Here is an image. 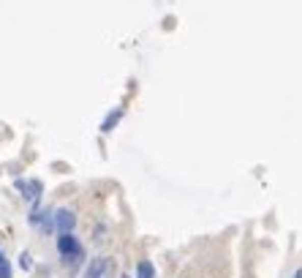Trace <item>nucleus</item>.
I'll use <instances>...</instances> for the list:
<instances>
[{
    "instance_id": "f257e3e1",
    "label": "nucleus",
    "mask_w": 302,
    "mask_h": 278,
    "mask_svg": "<svg viewBox=\"0 0 302 278\" xmlns=\"http://www.w3.org/2000/svg\"><path fill=\"white\" fill-rule=\"evenodd\" d=\"M58 254L63 259V265L79 270L85 265V248L79 245V237L74 232H66V235H58Z\"/></svg>"
},
{
    "instance_id": "f03ea898",
    "label": "nucleus",
    "mask_w": 302,
    "mask_h": 278,
    "mask_svg": "<svg viewBox=\"0 0 302 278\" xmlns=\"http://www.w3.org/2000/svg\"><path fill=\"white\" fill-rule=\"evenodd\" d=\"M52 226H54V232H58V235L74 232V226H76V213L71 210V208H58V210H54V216H52Z\"/></svg>"
},
{
    "instance_id": "7ed1b4c3",
    "label": "nucleus",
    "mask_w": 302,
    "mask_h": 278,
    "mask_svg": "<svg viewBox=\"0 0 302 278\" xmlns=\"http://www.w3.org/2000/svg\"><path fill=\"white\" fill-rule=\"evenodd\" d=\"M14 186H17V191H19V196L25 202H30V205H36L38 199H41V194H44V183L41 180H17L14 183Z\"/></svg>"
},
{
    "instance_id": "20e7f679",
    "label": "nucleus",
    "mask_w": 302,
    "mask_h": 278,
    "mask_svg": "<svg viewBox=\"0 0 302 278\" xmlns=\"http://www.w3.org/2000/svg\"><path fill=\"white\" fill-rule=\"evenodd\" d=\"M112 270H115V262L109 257H95L90 265H87L82 278H106V275H112Z\"/></svg>"
},
{
    "instance_id": "39448f33",
    "label": "nucleus",
    "mask_w": 302,
    "mask_h": 278,
    "mask_svg": "<svg viewBox=\"0 0 302 278\" xmlns=\"http://www.w3.org/2000/svg\"><path fill=\"white\" fill-rule=\"evenodd\" d=\"M123 117H125V107H115L112 112H109L104 120H101V131H104V134L115 131V129H117V123H120Z\"/></svg>"
},
{
    "instance_id": "423d86ee",
    "label": "nucleus",
    "mask_w": 302,
    "mask_h": 278,
    "mask_svg": "<svg viewBox=\"0 0 302 278\" xmlns=\"http://www.w3.org/2000/svg\"><path fill=\"white\" fill-rule=\"evenodd\" d=\"M133 278H155V265L150 259H139L136 262V275Z\"/></svg>"
},
{
    "instance_id": "0eeeda50",
    "label": "nucleus",
    "mask_w": 302,
    "mask_h": 278,
    "mask_svg": "<svg viewBox=\"0 0 302 278\" xmlns=\"http://www.w3.org/2000/svg\"><path fill=\"white\" fill-rule=\"evenodd\" d=\"M19 267H22V270H30V267H33V259H30V254H28V251H22V254H19Z\"/></svg>"
},
{
    "instance_id": "6e6552de",
    "label": "nucleus",
    "mask_w": 302,
    "mask_h": 278,
    "mask_svg": "<svg viewBox=\"0 0 302 278\" xmlns=\"http://www.w3.org/2000/svg\"><path fill=\"white\" fill-rule=\"evenodd\" d=\"M0 278H11V262L9 259L0 262Z\"/></svg>"
},
{
    "instance_id": "1a4fd4ad",
    "label": "nucleus",
    "mask_w": 302,
    "mask_h": 278,
    "mask_svg": "<svg viewBox=\"0 0 302 278\" xmlns=\"http://www.w3.org/2000/svg\"><path fill=\"white\" fill-rule=\"evenodd\" d=\"M294 278H302V267L297 270V273H294Z\"/></svg>"
},
{
    "instance_id": "9d476101",
    "label": "nucleus",
    "mask_w": 302,
    "mask_h": 278,
    "mask_svg": "<svg viewBox=\"0 0 302 278\" xmlns=\"http://www.w3.org/2000/svg\"><path fill=\"white\" fill-rule=\"evenodd\" d=\"M3 259H9V257H6V254H3V248H0V262H3Z\"/></svg>"
},
{
    "instance_id": "9b49d317",
    "label": "nucleus",
    "mask_w": 302,
    "mask_h": 278,
    "mask_svg": "<svg viewBox=\"0 0 302 278\" xmlns=\"http://www.w3.org/2000/svg\"><path fill=\"white\" fill-rule=\"evenodd\" d=\"M120 278H131V275H125V273H123V275H120Z\"/></svg>"
},
{
    "instance_id": "f8f14e48",
    "label": "nucleus",
    "mask_w": 302,
    "mask_h": 278,
    "mask_svg": "<svg viewBox=\"0 0 302 278\" xmlns=\"http://www.w3.org/2000/svg\"><path fill=\"white\" fill-rule=\"evenodd\" d=\"M106 278H112V275H106Z\"/></svg>"
}]
</instances>
